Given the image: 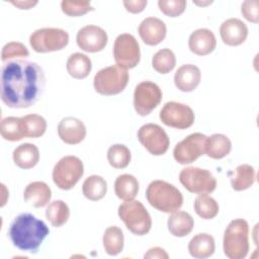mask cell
I'll list each match as a JSON object with an SVG mask.
<instances>
[{
    "instance_id": "obj_21",
    "label": "cell",
    "mask_w": 259,
    "mask_h": 259,
    "mask_svg": "<svg viewBox=\"0 0 259 259\" xmlns=\"http://www.w3.org/2000/svg\"><path fill=\"white\" fill-rule=\"evenodd\" d=\"M24 200L33 207L46 206L52 198V190L44 181L30 182L23 191Z\"/></svg>"
},
{
    "instance_id": "obj_17",
    "label": "cell",
    "mask_w": 259,
    "mask_h": 259,
    "mask_svg": "<svg viewBox=\"0 0 259 259\" xmlns=\"http://www.w3.org/2000/svg\"><path fill=\"white\" fill-rule=\"evenodd\" d=\"M86 134V126L83 121L73 116L64 117L58 124V136L68 145L80 144L85 139Z\"/></svg>"
},
{
    "instance_id": "obj_44",
    "label": "cell",
    "mask_w": 259,
    "mask_h": 259,
    "mask_svg": "<svg viewBox=\"0 0 259 259\" xmlns=\"http://www.w3.org/2000/svg\"><path fill=\"white\" fill-rule=\"evenodd\" d=\"M194 4H196V5H202V6H204V5H208V4H211L212 3V1H207V2H193Z\"/></svg>"
},
{
    "instance_id": "obj_9",
    "label": "cell",
    "mask_w": 259,
    "mask_h": 259,
    "mask_svg": "<svg viewBox=\"0 0 259 259\" xmlns=\"http://www.w3.org/2000/svg\"><path fill=\"white\" fill-rule=\"evenodd\" d=\"M179 181L194 194H208L217 188V179L210 171L198 167L183 168L179 173Z\"/></svg>"
},
{
    "instance_id": "obj_31",
    "label": "cell",
    "mask_w": 259,
    "mask_h": 259,
    "mask_svg": "<svg viewBox=\"0 0 259 259\" xmlns=\"http://www.w3.org/2000/svg\"><path fill=\"white\" fill-rule=\"evenodd\" d=\"M46 218L53 227L60 228L68 222L70 218V208L63 200H54L47 206Z\"/></svg>"
},
{
    "instance_id": "obj_1",
    "label": "cell",
    "mask_w": 259,
    "mask_h": 259,
    "mask_svg": "<svg viewBox=\"0 0 259 259\" xmlns=\"http://www.w3.org/2000/svg\"><path fill=\"white\" fill-rule=\"evenodd\" d=\"M1 99L10 108H27L41 96L46 77L41 67L30 61H8L1 70Z\"/></svg>"
},
{
    "instance_id": "obj_39",
    "label": "cell",
    "mask_w": 259,
    "mask_h": 259,
    "mask_svg": "<svg viewBox=\"0 0 259 259\" xmlns=\"http://www.w3.org/2000/svg\"><path fill=\"white\" fill-rule=\"evenodd\" d=\"M185 0H159V9L169 17H177L181 15L186 8Z\"/></svg>"
},
{
    "instance_id": "obj_18",
    "label": "cell",
    "mask_w": 259,
    "mask_h": 259,
    "mask_svg": "<svg viewBox=\"0 0 259 259\" xmlns=\"http://www.w3.org/2000/svg\"><path fill=\"white\" fill-rule=\"evenodd\" d=\"M220 35L225 45L237 47L248 36V26L239 18H229L220 26Z\"/></svg>"
},
{
    "instance_id": "obj_34",
    "label": "cell",
    "mask_w": 259,
    "mask_h": 259,
    "mask_svg": "<svg viewBox=\"0 0 259 259\" xmlns=\"http://www.w3.org/2000/svg\"><path fill=\"white\" fill-rule=\"evenodd\" d=\"M193 207L196 214L203 220H211L215 218L220 211L217 200L207 194H198L194 200Z\"/></svg>"
},
{
    "instance_id": "obj_30",
    "label": "cell",
    "mask_w": 259,
    "mask_h": 259,
    "mask_svg": "<svg viewBox=\"0 0 259 259\" xmlns=\"http://www.w3.org/2000/svg\"><path fill=\"white\" fill-rule=\"evenodd\" d=\"M103 248L110 256H116L123 250L124 237L120 228L117 226L108 227L102 238Z\"/></svg>"
},
{
    "instance_id": "obj_29",
    "label": "cell",
    "mask_w": 259,
    "mask_h": 259,
    "mask_svg": "<svg viewBox=\"0 0 259 259\" xmlns=\"http://www.w3.org/2000/svg\"><path fill=\"white\" fill-rule=\"evenodd\" d=\"M82 192L84 196L91 201L100 200L107 192V183L103 177L99 175H91L84 180Z\"/></svg>"
},
{
    "instance_id": "obj_7",
    "label": "cell",
    "mask_w": 259,
    "mask_h": 259,
    "mask_svg": "<svg viewBox=\"0 0 259 259\" xmlns=\"http://www.w3.org/2000/svg\"><path fill=\"white\" fill-rule=\"evenodd\" d=\"M84 174V165L76 156H65L54 166L52 177L54 183L62 190L72 189Z\"/></svg>"
},
{
    "instance_id": "obj_6",
    "label": "cell",
    "mask_w": 259,
    "mask_h": 259,
    "mask_svg": "<svg viewBox=\"0 0 259 259\" xmlns=\"http://www.w3.org/2000/svg\"><path fill=\"white\" fill-rule=\"evenodd\" d=\"M128 72L118 65H112L99 70L93 79V86L97 93L105 96L122 92L128 83Z\"/></svg>"
},
{
    "instance_id": "obj_37",
    "label": "cell",
    "mask_w": 259,
    "mask_h": 259,
    "mask_svg": "<svg viewBox=\"0 0 259 259\" xmlns=\"http://www.w3.org/2000/svg\"><path fill=\"white\" fill-rule=\"evenodd\" d=\"M61 9L63 13L73 17L81 16L94 10L90 1L86 0H63L61 2Z\"/></svg>"
},
{
    "instance_id": "obj_5",
    "label": "cell",
    "mask_w": 259,
    "mask_h": 259,
    "mask_svg": "<svg viewBox=\"0 0 259 259\" xmlns=\"http://www.w3.org/2000/svg\"><path fill=\"white\" fill-rule=\"evenodd\" d=\"M117 212L126 229L134 235L144 236L150 232L152 219L141 201L135 199L124 201L118 206Z\"/></svg>"
},
{
    "instance_id": "obj_43",
    "label": "cell",
    "mask_w": 259,
    "mask_h": 259,
    "mask_svg": "<svg viewBox=\"0 0 259 259\" xmlns=\"http://www.w3.org/2000/svg\"><path fill=\"white\" fill-rule=\"evenodd\" d=\"M10 3L19 9H30L37 4V1H10Z\"/></svg>"
},
{
    "instance_id": "obj_38",
    "label": "cell",
    "mask_w": 259,
    "mask_h": 259,
    "mask_svg": "<svg viewBox=\"0 0 259 259\" xmlns=\"http://www.w3.org/2000/svg\"><path fill=\"white\" fill-rule=\"evenodd\" d=\"M29 56V52L27 48L18 41H10L6 44L1 52V60L2 62H8L14 58H25Z\"/></svg>"
},
{
    "instance_id": "obj_40",
    "label": "cell",
    "mask_w": 259,
    "mask_h": 259,
    "mask_svg": "<svg viewBox=\"0 0 259 259\" xmlns=\"http://www.w3.org/2000/svg\"><path fill=\"white\" fill-rule=\"evenodd\" d=\"M241 13L244 18L252 23L259 22V1L258 0H247L241 5Z\"/></svg>"
},
{
    "instance_id": "obj_4",
    "label": "cell",
    "mask_w": 259,
    "mask_h": 259,
    "mask_svg": "<svg viewBox=\"0 0 259 259\" xmlns=\"http://www.w3.org/2000/svg\"><path fill=\"white\" fill-rule=\"evenodd\" d=\"M223 249L230 259H243L249 252V225L243 219L230 222L224 233Z\"/></svg>"
},
{
    "instance_id": "obj_12",
    "label": "cell",
    "mask_w": 259,
    "mask_h": 259,
    "mask_svg": "<svg viewBox=\"0 0 259 259\" xmlns=\"http://www.w3.org/2000/svg\"><path fill=\"white\" fill-rule=\"evenodd\" d=\"M138 140L143 147L154 156L164 155L170 146L167 133L159 124L146 123L138 131Z\"/></svg>"
},
{
    "instance_id": "obj_23",
    "label": "cell",
    "mask_w": 259,
    "mask_h": 259,
    "mask_svg": "<svg viewBox=\"0 0 259 259\" xmlns=\"http://www.w3.org/2000/svg\"><path fill=\"white\" fill-rule=\"evenodd\" d=\"M14 164L21 169H31L39 161L38 148L29 143H24L16 147L12 154Z\"/></svg>"
},
{
    "instance_id": "obj_13",
    "label": "cell",
    "mask_w": 259,
    "mask_h": 259,
    "mask_svg": "<svg viewBox=\"0 0 259 259\" xmlns=\"http://www.w3.org/2000/svg\"><path fill=\"white\" fill-rule=\"evenodd\" d=\"M159 117L161 121L170 127L185 130L194 123L195 115L191 107L184 103L169 101L163 105Z\"/></svg>"
},
{
    "instance_id": "obj_33",
    "label": "cell",
    "mask_w": 259,
    "mask_h": 259,
    "mask_svg": "<svg viewBox=\"0 0 259 259\" xmlns=\"http://www.w3.org/2000/svg\"><path fill=\"white\" fill-rule=\"evenodd\" d=\"M0 134L5 141L17 142L24 139L21 125V117L7 116L1 120Z\"/></svg>"
},
{
    "instance_id": "obj_19",
    "label": "cell",
    "mask_w": 259,
    "mask_h": 259,
    "mask_svg": "<svg viewBox=\"0 0 259 259\" xmlns=\"http://www.w3.org/2000/svg\"><path fill=\"white\" fill-rule=\"evenodd\" d=\"M189 50L197 56H206L212 53L217 47V38L213 32L207 28L194 30L188 38Z\"/></svg>"
},
{
    "instance_id": "obj_16",
    "label": "cell",
    "mask_w": 259,
    "mask_h": 259,
    "mask_svg": "<svg viewBox=\"0 0 259 259\" xmlns=\"http://www.w3.org/2000/svg\"><path fill=\"white\" fill-rule=\"evenodd\" d=\"M138 32L146 45L157 46L166 37L167 27L165 22L160 18L150 16L140 23Z\"/></svg>"
},
{
    "instance_id": "obj_28",
    "label": "cell",
    "mask_w": 259,
    "mask_h": 259,
    "mask_svg": "<svg viewBox=\"0 0 259 259\" xmlns=\"http://www.w3.org/2000/svg\"><path fill=\"white\" fill-rule=\"evenodd\" d=\"M115 195L123 200H133L139 192V181L131 174H121L117 176L114 182Z\"/></svg>"
},
{
    "instance_id": "obj_27",
    "label": "cell",
    "mask_w": 259,
    "mask_h": 259,
    "mask_svg": "<svg viewBox=\"0 0 259 259\" xmlns=\"http://www.w3.org/2000/svg\"><path fill=\"white\" fill-rule=\"evenodd\" d=\"M66 69L71 77L75 79H84L90 74L92 63L90 58L85 54L74 53L68 58Z\"/></svg>"
},
{
    "instance_id": "obj_8",
    "label": "cell",
    "mask_w": 259,
    "mask_h": 259,
    "mask_svg": "<svg viewBox=\"0 0 259 259\" xmlns=\"http://www.w3.org/2000/svg\"><path fill=\"white\" fill-rule=\"evenodd\" d=\"M69 44L66 30L57 27H44L34 30L29 36V45L36 53L61 51Z\"/></svg>"
},
{
    "instance_id": "obj_2",
    "label": "cell",
    "mask_w": 259,
    "mask_h": 259,
    "mask_svg": "<svg viewBox=\"0 0 259 259\" xmlns=\"http://www.w3.org/2000/svg\"><path fill=\"white\" fill-rule=\"evenodd\" d=\"M49 233L50 230L45 222L29 212H22L15 217L8 231L13 246L29 253L37 252Z\"/></svg>"
},
{
    "instance_id": "obj_35",
    "label": "cell",
    "mask_w": 259,
    "mask_h": 259,
    "mask_svg": "<svg viewBox=\"0 0 259 259\" xmlns=\"http://www.w3.org/2000/svg\"><path fill=\"white\" fill-rule=\"evenodd\" d=\"M132 160L130 149L121 144H115L108 148L107 161L115 169H123L128 166Z\"/></svg>"
},
{
    "instance_id": "obj_3",
    "label": "cell",
    "mask_w": 259,
    "mask_h": 259,
    "mask_svg": "<svg viewBox=\"0 0 259 259\" xmlns=\"http://www.w3.org/2000/svg\"><path fill=\"white\" fill-rule=\"evenodd\" d=\"M146 198L151 206L165 213H172L183 204L180 190L164 180L152 181L147 187Z\"/></svg>"
},
{
    "instance_id": "obj_36",
    "label": "cell",
    "mask_w": 259,
    "mask_h": 259,
    "mask_svg": "<svg viewBox=\"0 0 259 259\" xmlns=\"http://www.w3.org/2000/svg\"><path fill=\"white\" fill-rule=\"evenodd\" d=\"M176 65V58L170 49L159 50L152 58V67L160 74L170 73Z\"/></svg>"
},
{
    "instance_id": "obj_10",
    "label": "cell",
    "mask_w": 259,
    "mask_h": 259,
    "mask_svg": "<svg viewBox=\"0 0 259 259\" xmlns=\"http://www.w3.org/2000/svg\"><path fill=\"white\" fill-rule=\"evenodd\" d=\"M113 57L116 65L123 69L135 68L141 60L140 45L130 33L117 35L113 45Z\"/></svg>"
},
{
    "instance_id": "obj_24",
    "label": "cell",
    "mask_w": 259,
    "mask_h": 259,
    "mask_svg": "<svg viewBox=\"0 0 259 259\" xmlns=\"http://www.w3.org/2000/svg\"><path fill=\"white\" fill-rule=\"evenodd\" d=\"M214 239L207 233L195 235L188 243V252L193 258L204 259L214 253Z\"/></svg>"
},
{
    "instance_id": "obj_41",
    "label": "cell",
    "mask_w": 259,
    "mask_h": 259,
    "mask_svg": "<svg viewBox=\"0 0 259 259\" xmlns=\"http://www.w3.org/2000/svg\"><path fill=\"white\" fill-rule=\"evenodd\" d=\"M124 8L126 9V11L131 12V13H140L142 12L145 7L148 4L147 0H125L122 2Z\"/></svg>"
},
{
    "instance_id": "obj_14",
    "label": "cell",
    "mask_w": 259,
    "mask_h": 259,
    "mask_svg": "<svg viewBox=\"0 0 259 259\" xmlns=\"http://www.w3.org/2000/svg\"><path fill=\"white\" fill-rule=\"evenodd\" d=\"M206 136L201 133H193L177 143L173 150V157L179 164H190L204 155Z\"/></svg>"
},
{
    "instance_id": "obj_26",
    "label": "cell",
    "mask_w": 259,
    "mask_h": 259,
    "mask_svg": "<svg viewBox=\"0 0 259 259\" xmlns=\"http://www.w3.org/2000/svg\"><path fill=\"white\" fill-rule=\"evenodd\" d=\"M232 150L231 140L223 134H213L210 137H206L205 150L206 154L211 159H223L230 154Z\"/></svg>"
},
{
    "instance_id": "obj_32",
    "label": "cell",
    "mask_w": 259,
    "mask_h": 259,
    "mask_svg": "<svg viewBox=\"0 0 259 259\" xmlns=\"http://www.w3.org/2000/svg\"><path fill=\"white\" fill-rule=\"evenodd\" d=\"M21 125L25 138L36 139L44 136L47 131V120L44 116L35 113L22 116Z\"/></svg>"
},
{
    "instance_id": "obj_15",
    "label": "cell",
    "mask_w": 259,
    "mask_h": 259,
    "mask_svg": "<svg viewBox=\"0 0 259 259\" xmlns=\"http://www.w3.org/2000/svg\"><path fill=\"white\" fill-rule=\"evenodd\" d=\"M76 41L82 51L87 53H97L105 48L108 41V36L102 27L89 24L78 30Z\"/></svg>"
},
{
    "instance_id": "obj_20",
    "label": "cell",
    "mask_w": 259,
    "mask_h": 259,
    "mask_svg": "<svg viewBox=\"0 0 259 259\" xmlns=\"http://www.w3.org/2000/svg\"><path fill=\"white\" fill-rule=\"evenodd\" d=\"M201 72L199 68L192 64L180 66L174 75L175 86L182 92H191L199 85Z\"/></svg>"
},
{
    "instance_id": "obj_11",
    "label": "cell",
    "mask_w": 259,
    "mask_h": 259,
    "mask_svg": "<svg viewBox=\"0 0 259 259\" xmlns=\"http://www.w3.org/2000/svg\"><path fill=\"white\" fill-rule=\"evenodd\" d=\"M163 93L161 88L152 81L139 83L134 92V107L141 116L150 114L161 102Z\"/></svg>"
},
{
    "instance_id": "obj_42",
    "label": "cell",
    "mask_w": 259,
    "mask_h": 259,
    "mask_svg": "<svg viewBox=\"0 0 259 259\" xmlns=\"http://www.w3.org/2000/svg\"><path fill=\"white\" fill-rule=\"evenodd\" d=\"M144 257L145 258H159V259L165 258V259H167V258H169V255L163 248L153 247L148 250V252L145 254Z\"/></svg>"
},
{
    "instance_id": "obj_22",
    "label": "cell",
    "mask_w": 259,
    "mask_h": 259,
    "mask_svg": "<svg viewBox=\"0 0 259 259\" xmlns=\"http://www.w3.org/2000/svg\"><path fill=\"white\" fill-rule=\"evenodd\" d=\"M193 218L188 212L179 209L172 212L167 221V227L170 234L178 238L189 235L193 230Z\"/></svg>"
},
{
    "instance_id": "obj_25",
    "label": "cell",
    "mask_w": 259,
    "mask_h": 259,
    "mask_svg": "<svg viewBox=\"0 0 259 259\" xmlns=\"http://www.w3.org/2000/svg\"><path fill=\"white\" fill-rule=\"evenodd\" d=\"M232 188L243 191L250 188L256 181V170L249 164H241L229 173Z\"/></svg>"
}]
</instances>
